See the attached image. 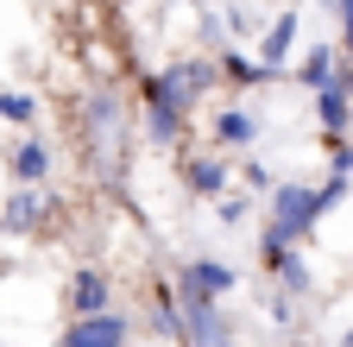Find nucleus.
I'll use <instances>...</instances> for the list:
<instances>
[{"mask_svg":"<svg viewBox=\"0 0 353 347\" xmlns=\"http://www.w3.org/2000/svg\"><path fill=\"white\" fill-rule=\"evenodd\" d=\"M183 184L196 196H221V190H228V164H221V158H190L183 164Z\"/></svg>","mask_w":353,"mask_h":347,"instance_id":"nucleus-11","label":"nucleus"},{"mask_svg":"<svg viewBox=\"0 0 353 347\" xmlns=\"http://www.w3.org/2000/svg\"><path fill=\"white\" fill-rule=\"evenodd\" d=\"M303 82H309V89H328V82H334V51H309L303 57Z\"/></svg>","mask_w":353,"mask_h":347,"instance_id":"nucleus-15","label":"nucleus"},{"mask_svg":"<svg viewBox=\"0 0 353 347\" xmlns=\"http://www.w3.org/2000/svg\"><path fill=\"white\" fill-rule=\"evenodd\" d=\"M290 45H296V13H278V26L265 32V45H259V63H265V70H278V63L290 57Z\"/></svg>","mask_w":353,"mask_h":347,"instance_id":"nucleus-10","label":"nucleus"},{"mask_svg":"<svg viewBox=\"0 0 353 347\" xmlns=\"http://www.w3.org/2000/svg\"><path fill=\"white\" fill-rule=\"evenodd\" d=\"M0 278H7V259H0Z\"/></svg>","mask_w":353,"mask_h":347,"instance_id":"nucleus-21","label":"nucleus"},{"mask_svg":"<svg viewBox=\"0 0 353 347\" xmlns=\"http://www.w3.org/2000/svg\"><path fill=\"white\" fill-rule=\"evenodd\" d=\"M176 316H183V341L190 347H234V335H228V322H221V310L202 297V290H176Z\"/></svg>","mask_w":353,"mask_h":347,"instance_id":"nucleus-4","label":"nucleus"},{"mask_svg":"<svg viewBox=\"0 0 353 347\" xmlns=\"http://www.w3.org/2000/svg\"><path fill=\"white\" fill-rule=\"evenodd\" d=\"M0 120H32V95H0Z\"/></svg>","mask_w":353,"mask_h":347,"instance_id":"nucleus-18","label":"nucleus"},{"mask_svg":"<svg viewBox=\"0 0 353 347\" xmlns=\"http://www.w3.org/2000/svg\"><path fill=\"white\" fill-rule=\"evenodd\" d=\"M341 32H347V57H353V0H341ZM341 82H347V89H353V70H347Z\"/></svg>","mask_w":353,"mask_h":347,"instance_id":"nucleus-19","label":"nucleus"},{"mask_svg":"<svg viewBox=\"0 0 353 347\" xmlns=\"http://www.w3.org/2000/svg\"><path fill=\"white\" fill-rule=\"evenodd\" d=\"M57 215V196H38V190H19L13 202H7V215H0V228L7 234H32L38 221H51Z\"/></svg>","mask_w":353,"mask_h":347,"instance_id":"nucleus-6","label":"nucleus"},{"mask_svg":"<svg viewBox=\"0 0 353 347\" xmlns=\"http://www.w3.org/2000/svg\"><path fill=\"white\" fill-rule=\"evenodd\" d=\"M82 146H88L95 177H108V184L126 177V108L114 89H95L82 101Z\"/></svg>","mask_w":353,"mask_h":347,"instance_id":"nucleus-3","label":"nucleus"},{"mask_svg":"<svg viewBox=\"0 0 353 347\" xmlns=\"http://www.w3.org/2000/svg\"><path fill=\"white\" fill-rule=\"evenodd\" d=\"M214 82V63H170L158 76H145V126H152V146H170L176 133H183L190 108L202 101V89Z\"/></svg>","mask_w":353,"mask_h":347,"instance_id":"nucleus-1","label":"nucleus"},{"mask_svg":"<svg viewBox=\"0 0 353 347\" xmlns=\"http://www.w3.org/2000/svg\"><path fill=\"white\" fill-rule=\"evenodd\" d=\"M152 310H158V322H152L158 335H183V316H176V297H170V290L152 297Z\"/></svg>","mask_w":353,"mask_h":347,"instance_id":"nucleus-16","label":"nucleus"},{"mask_svg":"<svg viewBox=\"0 0 353 347\" xmlns=\"http://www.w3.org/2000/svg\"><path fill=\"white\" fill-rule=\"evenodd\" d=\"M183 284H190V290H202V297L214 303L221 290H234V272H228V266H221V259H196V266L183 272Z\"/></svg>","mask_w":353,"mask_h":347,"instance_id":"nucleus-9","label":"nucleus"},{"mask_svg":"<svg viewBox=\"0 0 353 347\" xmlns=\"http://www.w3.org/2000/svg\"><path fill=\"white\" fill-rule=\"evenodd\" d=\"M278 278H284V290H309V266H303L296 252H284V259H278Z\"/></svg>","mask_w":353,"mask_h":347,"instance_id":"nucleus-17","label":"nucleus"},{"mask_svg":"<svg viewBox=\"0 0 353 347\" xmlns=\"http://www.w3.org/2000/svg\"><path fill=\"white\" fill-rule=\"evenodd\" d=\"M13 177L19 184H44V177H51V146H44V139H19L13 146Z\"/></svg>","mask_w":353,"mask_h":347,"instance_id":"nucleus-7","label":"nucleus"},{"mask_svg":"<svg viewBox=\"0 0 353 347\" xmlns=\"http://www.w3.org/2000/svg\"><path fill=\"white\" fill-rule=\"evenodd\" d=\"M63 347H126V322H120L114 310H101V316H82V322H70Z\"/></svg>","mask_w":353,"mask_h":347,"instance_id":"nucleus-5","label":"nucleus"},{"mask_svg":"<svg viewBox=\"0 0 353 347\" xmlns=\"http://www.w3.org/2000/svg\"><path fill=\"white\" fill-rule=\"evenodd\" d=\"M316 95H322V126H328V133L341 139V133H347V108H353V89H347L341 76H334L328 89H316Z\"/></svg>","mask_w":353,"mask_h":347,"instance_id":"nucleus-12","label":"nucleus"},{"mask_svg":"<svg viewBox=\"0 0 353 347\" xmlns=\"http://www.w3.org/2000/svg\"><path fill=\"white\" fill-rule=\"evenodd\" d=\"M214 133H221V146H252V133H259V120L246 114V108H228L214 120Z\"/></svg>","mask_w":353,"mask_h":347,"instance_id":"nucleus-13","label":"nucleus"},{"mask_svg":"<svg viewBox=\"0 0 353 347\" xmlns=\"http://www.w3.org/2000/svg\"><path fill=\"white\" fill-rule=\"evenodd\" d=\"M70 303H76V316H101L108 310V272H76Z\"/></svg>","mask_w":353,"mask_h":347,"instance_id":"nucleus-8","label":"nucleus"},{"mask_svg":"<svg viewBox=\"0 0 353 347\" xmlns=\"http://www.w3.org/2000/svg\"><path fill=\"white\" fill-rule=\"evenodd\" d=\"M334 170H341V177H353V152H341V158H334Z\"/></svg>","mask_w":353,"mask_h":347,"instance_id":"nucleus-20","label":"nucleus"},{"mask_svg":"<svg viewBox=\"0 0 353 347\" xmlns=\"http://www.w3.org/2000/svg\"><path fill=\"white\" fill-rule=\"evenodd\" d=\"M221 76H228V82H240V89H246V82H265L272 70H265V63H252V57H240V51H228V57H221Z\"/></svg>","mask_w":353,"mask_h":347,"instance_id":"nucleus-14","label":"nucleus"},{"mask_svg":"<svg viewBox=\"0 0 353 347\" xmlns=\"http://www.w3.org/2000/svg\"><path fill=\"white\" fill-rule=\"evenodd\" d=\"M341 190H347V177H334L328 190H303V184H278L272 190V228H265V259H278L290 252V240H303L309 228H316V215H328L334 202H341Z\"/></svg>","mask_w":353,"mask_h":347,"instance_id":"nucleus-2","label":"nucleus"}]
</instances>
